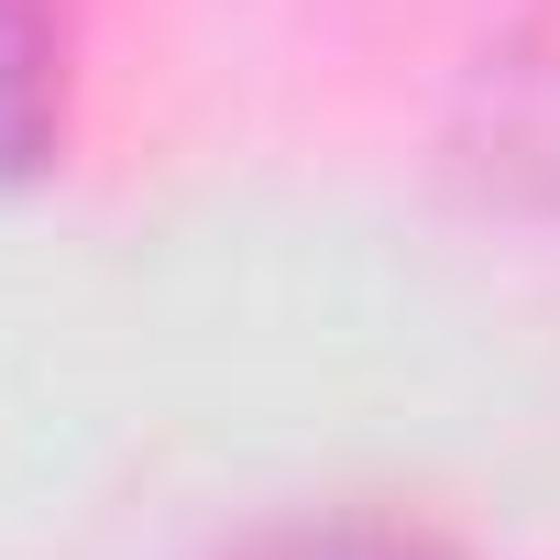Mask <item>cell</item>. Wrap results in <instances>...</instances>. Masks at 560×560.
<instances>
[{
  "label": "cell",
  "instance_id": "obj_1",
  "mask_svg": "<svg viewBox=\"0 0 560 560\" xmlns=\"http://www.w3.org/2000/svg\"><path fill=\"white\" fill-rule=\"evenodd\" d=\"M462 176L483 198H516V209H560V56H505L472 78L462 100V132H451Z\"/></svg>",
  "mask_w": 560,
  "mask_h": 560
},
{
  "label": "cell",
  "instance_id": "obj_2",
  "mask_svg": "<svg viewBox=\"0 0 560 560\" xmlns=\"http://www.w3.org/2000/svg\"><path fill=\"white\" fill-rule=\"evenodd\" d=\"M56 132V12L0 0V165H34Z\"/></svg>",
  "mask_w": 560,
  "mask_h": 560
},
{
  "label": "cell",
  "instance_id": "obj_3",
  "mask_svg": "<svg viewBox=\"0 0 560 560\" xmlns=\"http://www.w3.org/2000/svg\"><path fill=\"white\" fill-rule=\"evenodd\" d=\"M231 560H440V549L407 538V527H275V538H253Z\"/></svg>",
  "mask_w": 560,
  "mask_h": 560
}]
</instances>
